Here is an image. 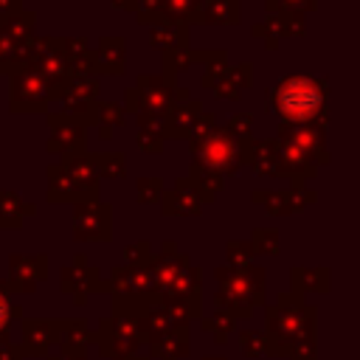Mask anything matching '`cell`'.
<instances>
[{
    "mask_svg": "<svg viewBox=\"0 0 360 360\" xmlns=\"http://www.w3.org/2000/svg\"><path fill=\"white\" fill-rule=\"evenodd\" d=\"M273 104L278 110L281 118L287 121H309L321 112L323 107V87L312 79H304V76H290L284 79L276 93H273Z\"/></svg>",
    "mask_w": 360,
    "mask_h": 360,
    "instance_id": "1",
    "label": "cell"
},
{
    "mask_svg": "<svg viewBox=\"0 0 360 360\" xmlns=\"http://www.w3.org/2000/svg\"><path fill=\"white\" fill-rule=\"evenodd\" d=\"M231 155H233V149H231V141L228 138H219V135H211V141L205 143V158L211 160V163H217V166H231Z\"/></svg>",
    "mask_w": 360,
    "mask_h": 360,
    "instance_id": "2",
    "label": "cell"
},
{
    "mask_svg": "<svg viewBox=\"0 0 360 360\" xmlns=\"http://www.w3.org/2000/svg\"><path fill=\"white\" fill-rule=\"evenodd\" d=\"M3 321H6V301L0 298V323H3Z\"/></svg>",
    "mask_w": 360,
    "mask_h": 360,
    "instance_id": "3",
    "label": "cell"
}]
</instances>
